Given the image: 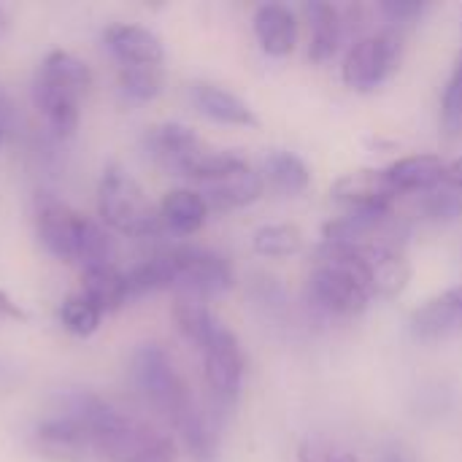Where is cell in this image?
<instances>
[{
  "label": "cell",
  "mask_w": 462,
  "mask_h": 462,
  "mask_svg": "<svg viewBox=\"0 0 462 462\" xmlns=\"http://www.w3.org/2000/svg\"><path fill=\"white\" fill-rule=\"evenodd\" d=\"M92 87V70L70 51H49L32 81V103L57 138H70L79 127V103Z\"/></svg>",
  "instance_id": "1"
},
{
  "label": "cell",
  "mask_w": 462,
  "mask_h": 462,
  "mask_svg": "<svg viewBox=\"0 0 462 462\" xmlns=\"http://www.w3.org/2000/svg\"><path fill=\"white\" fill-rule=\"evenodd\" d=\"M97 214L106 227L133 238H154L165 227L141 184L119 165H108L100 176Z\"/></svg>",
  "instance_id": "2"
},
{
  "label": "cell",
  "mask_w": 462,
  "mask_h": 462,
  "mask_svg": "<svg viewBox=\"0 0 462 462\" xmlns=\"http://www.w3.org/2000/svg\"><path fill=\"white\" fill-rule=\"evenodd\" d=\"M130 379L143 403L152 406L171 428L195 406V398L160 344H141L133 352Z\"/></svg>",
  "instance_id": "3"
},
{
  "label": "cell",
  "mask_w": 462,
  "mask_h": 462,
  "mask_svg": "<svg viewBox=\"0 0 462 462\" xmlns=\"http://www.w3.org/2000/svg\"><path fill=\"white\" fill-rule=\"evenodd\" d=\"M319 254H328L344 265H349L371 295L376 298H398L406 292L411 282V265L390 244H330L322 241Z\"/></svg>",
  "instance_id": "4"
},
{
  "label": "cell",
  "mask_w": 462,
  "mask_h": 462,
  "mask_svg": "<svg viewBox=\"0 0 462 462\" xmlns=\"http://www.w3.org/2000/svg\"><path fill=\"white\" fill-rule=\"evenodd\" d=\"M165 254L171 263V290H179L187 298H214L236 284L233 265L211 249L176 246Z\"/></svg>",
  "instance_id": "5"
},
{
  "label": "cell",
  "mask_w": 462,
  "mask_h": 462,
  "mask_svg": "<svg viewBox=\"0 0 462 462\" xmlns=\"http://www.w3.org/2000/svg\"><path fill=\"white\" fill-rule=\"evenodd\" d=\"M309 295L322 311L336 317H357L374 298L349 265L328 254H317V265L309 276Z\"/></svg>",
  "instance_id": "6"
},
{
  "label": "cell",
  "mask_w": 462,
  "mask_h": 462,
  "mask_svg": "<svg viewBox=\"0 0 462 462\" xmlns=\"http://www.w3.org/2000/svg\"><path fill=\"white\" fill-rule=\"evenodd\" d=\"M401 51V38L390 30L371 32L355 41L341 65L344 84L355 92H374L398 70Z\"/></svg>",
  "instance_id": "7"
},
{
  "label": "cell",
  "mask_w": 462,
  "mask_h": 462,
  "mask_svg": "<svg viewBox=\"0 0 462 462\" xmlns=\"http://www.w3.org/2000/svg\"><path fill=\"white\" fill-rule=\"evenodd\" d=\"M200 357H203V374H206V384L211 395L222 406H233L241 395L244 368H246L244 349L236 333L219 322L211 338L206 341V346L200 349Z\"/></svg>",
  "instance_id": "8"
},
{
  "label": "cell",
  "mask_w": 462,
  "mask_h": 462,
  "mask_svg": "<svg viewBox=\"0 0 462 462\" xmlns=\"http://www.w3.org/2000/svg\"><path fill=\"white\" fill-rule=\"evenodd\" d=\"M32 447L38 455L54 462H95L97 449L84 430L79 420H73L65 411H57L54 417L43 420L32 430Z\"/></svg>",
  "instance_id": "9"
},
{
  "label": "cell",
  "mask_w": 462,
  "mask_h": 462,
  "mask_svg": "<svg viewBox=\"0 0 462 462\" xmlns=\"http://www.w3.org/2000/svg\"><path fill=\"white\" fill-rule=\"evenodd\" d=\"M81 214H76L68 203H62L54 195H38L35 203V230L41 244L49 254L65 263H76V244H79V227Z\"/></svg>",
  "instance_id": "10"
},
{
  "label": "cell",
  "mask_w": 462,
  "mask_h": 462,
  "mask_svg": "<svg viewBox=\"0 0 462 462\" xmlns=\"http://www.w3.org/2000/svg\"><path fill=\"white\" fill-rule=\"evenodd\" d=\"M333 200L349 206V211H365V208H393V200L398 198V189L387 179V171L382 168H360L352 173H344L330 187Z\"/></svg>",
  "instance_id": "11"
},
{
  "label": "cell",
  "mask_w": 462,
  "mask_h": 462,
  "mask_svg": "<svg viewBox=\"0 0 462 462\" xmlns=\"http://www.w3.org/2000/svg\"><path fill=\"white\" fill-rule=\"evenodd\" d=\"M103 41L122 65H162L165 62V46L160 35H154L143 24L116 22L106 27Z\"/></svg>",
  "instance_id": "12"
},
{
  "label": "cell",
  "mask_w": 462,
  "mask_h": 462,
  "mask_svg": "<svg viewBox=\"0 0 462 462\" xmlns=\"http://www.w3.org/2000/svg\"><path fill=\"white\" fill-rule=\"evenodd\" d=\"M189 100L203 116H208L219 125H233V127H257L260 125L254 108L244 97H238L236 92H230L214 81L189 84Z\"/></svg>",
  "instance_id": "13"
},
{
  "label": "cell",
  "mask_w": 462,
  "mask_h": 462,
  "mask_svg": "<svg viewBox=\"0 0 462 462\" xmlns=\"http://www.w3.org/2000/svg\"><path fill=\"white\" fill-rule=\"evenodd\" d=\"M206 141L187 125L181 122H162V125H154L149 127L146 133V152L149 157L162 165L165 171L176 173L181 171V165L203 146Z\"/></svg>",
  "instance_id": "14"
},
{
  "label": "cell",
  "mask_w": 462,
  "mask_h": 462,
  "mask_svg": "<svg viewBox=\"0 0 462 462\" xmlns=\"http://www.w3.org/2000/svg\"><path fill=\"white\" fill-rule=\"evenodd\" d=\"M260 49L268 57H287L298 46V19L284 3H263L252 19Z\"/></svg>",
  "instance_id": "15"
},
{
  "label": "cell",
  "mask_w": 462,
  "mask_h": 462,
  "mask_svg": "<svg viewBox=\"0 0 462 462\" xmlns=\"http://www.w3.org/2000/svg\"><path fill=\"white\" fill-rule=\"evenodd\" d=\"M462 328V284L444 290L411 314V330L422 341L444 338Z\"/></svg>",
  "instance_id": "16"
},
{
  "label": "cell",
  "mask_w": 462,
  "mask_h": 462,
  "mask_svg": "<svg viewBox=\"0 0 462 462\" xmlns=\"http://www.w3.org/2000/svg\"><path fill=\"white\" fill-rule=\"evenodd\" d=\"M309 16V60L322 65L330 62L344 38V14L328 0H311L303 5Z\"/></svg>",
  "instance_id": "17"
},
{
  "label": "cell",
  "mask_w": 462,
  "mask_h": 462,
  "mask_svg": "<svg viewBox=\"0 0 462 462\" xmlns=\"http://www.w3.org/2000/svg\"><path fill=\"white\" fill-rule=\"evenodd\" d=\"M447 165L439 154H409L387 165V179L401 192H430L447 184Z\"/></svg>",
  "instance_id": "18"
},
{
  "label": "cell",
  "mask_w": 462,
  "mask_h": 462,
  "mask_svg": "<svg viewBox=\"0 0 462 462\" xmlns=\"http://www.w3.org/2000/svg\"><path fill=\"white\" fill-rule=\"evenodd\" d=\"M263 192H265V179H263V173L252 171V165L222 179V181L206 184L200 189L208 208H244V206H252L254 200H260Z\"/></svg>",
  "instance_id": "19"
},
{
  "label": "cell",
  "mask_w": 462,
  "mask_h": 462,
  "mask_svg": "<svg viewBox=\"0 0 462 462\" xmlns=\"http://www.w3.org/2000/svg\"><path fill=\"white\" fill-rule=\"evenodd\" d=\"M208 203L198 189H171L160 203V219L162 225L176 236H192L206 225Z\"/></svg>",
  "instance_id": "20"
},
{
  "label": "cell",
  "mask_w": 462,
  "mask_h": 462,
  "mask_svg": "<svg viewBox=\"0 0 462 462\" xmlns=\"http://www.w3.org/2000/svg\"><path fill=\"white\" fill-rule=\"evenodd\" d=\"M263 179L282 195H300L311 184V171L295 152L273 149L263 157Z\"/></svg>",
  "instance_id": "21"
},
{
  "label": "cell",
  "mask_w": 462,
  "mask_h": 462,
  "mask_svg": "<svg viewBox=\"0 0 462 462\" xmlns=\"http://www.w3.org/2000/svg\"><path fill=\"white\" fill-rule=\"evenodd\" d=\"M173 430L181 436L187 452L195 457V462H217V455H219V433H217L211 417L198 403L173 425Z\"/></svg>",
  "instance_id": "22"
},
{
  "label": "cell",
  "mask_w": 462,
  "mask_h": 462,
  "mask_svg": "<svg viewBox=\"0 0 462 462\" xmlns=\"http://www.w3.org/2000/svg\"><path fill=\"white\" fill-rule=\"evenodd\" d=\"M81 292L92 298L103 309V314L116 311L125 303H130L127 287H125V271H119L116 265L81 271Z\"/></svg>",
  "instance_id": "23"
},
{
  "label": "cell",
  "mask_w": 462,
  "mask_h": 462,
  "mask_svg": "<svg viewBox=\"0 0 462 462\" xmlns=\"http://www.w3.org/2000/svg\"><path fill=\"white\" fill-rule=\"evenodd\" d=\"M76 263L81 265V271L116 265V246H114L111 236L106 233V227L100 222H95L89 217H84L81 227H79Z\"/></svg>",
  "instance_id": "24"
},
{
  "label": "cell",
  "mask_w": 462,
  "mask_h": 462,
  "mask_svg": "<svg viewBox=\"0 0 462 462\" xmlns=\"http://www.w3.org/2000/svg\"><path fill=\"white\" fill-rule=\"evenodd\" d=\"M173 322H176L179 333L184 336V341L189 346H195L198 352L206 346V341L211 338L214 328L219 325V319L206 309L203 300L187 298V295L173 303Z\"/></svg>",
  "instance_id": "25"
},
{
  "label": "cell",
  "mask_w": 462,
  "mask_h": 462,
  "mask_svg": "<svg viewBox=\"0 0 462 462\" xmlns=\"http://www.w3.org/2000/svg\"><path fill=\"white\" fill-rule=\"evenodd\" d=\"M125 287H127V300L160 292V290H171V263L168 254L160 252L138 265H133L130 271H125Z\"/></svg>",
  "instance_id": "26"
},
{
  "label": "cell",
  "mask_w": 462,
  "mask_h": 462,
  "mask_svg": "<svg viewBox=\"0 0 462 462\" xmlns=\"http://www.w3.org/2000/svg\"><path fill=\"white\" fill-rule=\"evenodd\" d=\"M303 233L295 225H263L252 236V246L260 257H295L303 252Z\"/></svg>",
  "instance_id": "27"
},
{
  "label": "cell",
  "mask_w": 462,
  "mask_h": 462,
  "mask_svg": "<svg viewBox=\"0 0 462 462\" xmlns=\"http://www.w3.org/2000/svg\"><path fill=\"white\" fill-rule=\"evenodd\" d=\"M100 319H103V309L87 298L84 292H76V295H68L60 306V322L68 333L79 336V338H87L92 336L97 328H100Z\"/></svg>",
  "instance_id": "28"
},
{
  "label": "cell",
  "mask_w": 462,
  "mask_h": 462,
  "mask_svg": "<svg viewBox=\"0 0 462 462\" xmlns=\"http://www.w3.org/2000/svg\"><path fill=\"white\" fill-rule=\"evenodd\" d=\"M162 65H122L119 87L133 100H154L162 92Z\"/></svg>",
  "instance_id": "29"
},
{
  "label": "cell",
  "mask_w": 462,
  "mask_h": 462,
  "mask_svg": "<svg viewBox=\"0 0 462 462\" xmlns=\"http://www.w3.org/2000/svg\"><path fill=\"white\" fill-rule=\"evenodd\" d=\"M420 211L425 214V219L430 222H439V225H449V222H457L462 217V195L452 187H436L430 192H425L422 203H420Z\"/></svg>",
  "instance_id": "30"
},
{
  "label": "cell",
  "mask_w": 462,
  "mask_h": 462,
  "mask_svg": "<svg viewBox=\"0 0 462 462\" xmlns=\"http://www.w3.org/2000/svg\"><path fill=\"white\" fill-rule=\"evenodd\" d=\"M441 125L449 135L462 133V51L455 60V68L449 73V81L444 87L441 97Z\"/></svg>",
  "instance_id": "31"
},
{
  "label": "cell",
  "mask_w": 462,
  "mask_h": 462,
  "mask_svg": "<svg viewBox=\"0 0 462 462\" xmlns=\"http://www.w3.org/2000/svg\"><path fill=\"white\" fill-rule=\"evenodd\" d=\"M379 11H382L390 22H395V24H409V22H414L417 16H422L425 3H417V0H384V3L379 5Z\"/></svg>",
  "instance_id": "32"
},
{
  "label": "cell",
  "mask_w": 462,
  "mask_h": 462,
  "mask_svg": "<svg viewBox=\"0 0 462 462\" xmlns=\"http://www.w3.org/2000/svg\"><path fill=\"white\" fill-rule=\"evenodd\" d=\"M0 317H5V319H27L24 309H19V303H14V298L5 295L3 290H0Z\"/></svg>",
  "instance_id": "33"
},
{
  "label": "cell",
  "mask_w": 462,
  "mask_h": 462,
  "mask_svg": "<svg viewBox=\"0 0 462 462\" xmlns=\"http://www.w3.org/2000/svg\"><path fill=\"white\" fill-rule=\"evenodd\" d=\"M14 122H16V108H14V103H11V97L0 89V127L8 130Z\"/></svg>",
  "instance_id": "34"
},
{
  "label": "cell",
  "mask_w": 462,
  "mask_h": 462,
  "mask_svg": "<svg viewBox=\"0 0 462 462\" xmlns=\"http://www.w3.org/2000/svg\"><path fill=\"white\" fill-rule=\"evenodd\" d=\"M447 184H449L452 189L462 192V157L447 165Z\"/></svg>",
  "instance_id": "35"
},
{
  "label": "cell",
  "mask_w": 462,
  "mask_h": 462,
  "mask_svg": "<svg viewBox=\"0 0 462 462\" xmlns=\"http://www.w3.org/2000/svg\"><path fill=\"white\" fill-rule=\"evenodd\" d=\"M376 462H414L403 449H398V447H387L382 455H379V460Z\"/></svg>",
  "instance_id": "36"
},
{
  "label": "cell",
  "mask_w": 462,
  "mask_h": 462,
  "mask_svg": "<svg viewBox=\"0 0 462 462\" xmlns=\"http://www.w3.org/2000/svg\"><path fill=\"white\" fill-rule=\"evenodd\" d=\"M5 27H8V19H5V14H3V8H0V35L5 32Z\"/></svg>",
  "instance_id": "37"
},
{
  "label": "cell",
  "mask_w": 462,
  "mask_h": 462,
  "mask_svg": "<svg viewBox=\"0 0 462 462\" xmlns=\"http://www.w3.org/2000/svg\"><path fill=\"white\" fill-rule=\"evenodd\" d=\"M3 133H5V130H3V127H0V141H3Z\"/></svg>",
  "instance_id": "38"
}]
</instances>
